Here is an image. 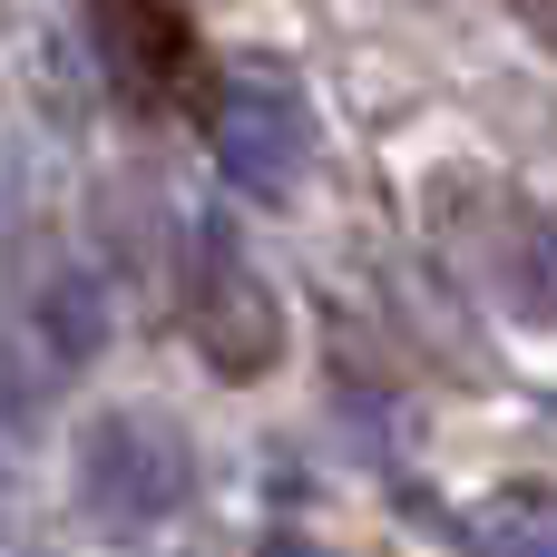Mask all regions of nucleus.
I'll return each instance as SVG.
<instances>
[{
	"mask_svg": "<svg viewBox=\"0 0 557 557\" xmlns=\"http://www.w3.org/2000/svg\"><path fill=\"white\" fill-rule=\"evenodd\" d=\"M186 313H196V343H206V362L225 382H255V372L284 362V304L264 294V274H255V255L235 245L225 215L196 225V294H186Z\"/></svg>",
	"mask_w": 557,
	"mask_h": 557,
	"instance_id": "2",
	"label": "nucleus"
},
{
	"mask_svg": "<svg viewBox=\"0 0 557 557\" xmlns=\"http://www.w3.org/2000/svg\"><path fill=\"white\" fill-rule=\"evenodd\" d=\"M470 557H557V499L548 490H509L470 519Z\"/></svg>",
	"mask_w": 557,
	"mask_h": 557,
	"instance_id": "6",
	"label": "nucleus"
},
{
	"mask_svg": "<svg viewBox=\"0 0 557 557\" xmlns=\"http://www.w3.org/2000/svg\"><path fill=\"white\" fill-rule=\"evenodd\" d=\"M206 137H215V166H225L245 196H294V186H304V166H313L304 98H294L274 69H235V78L215 88Z\"/></svg>",
	"mask_w": 557,
	"mask_h": 557,
	"instance_id": "3",
	"label": "nucleus"
},
{
	"mask_svg": "<svg viewBox=\"0 0 557 557\" xmlns=\"http://www.w3.org/2000/svg\"><path fill=\"white\" fill-rule=\"evenodd\" d=\"M98 39H108V69L137 88V98H176L196 78V39L176 20V0H88Z\"/></svg>",
	"mask_w": 557,
	"mask_h": 557,
	"instance_id": "5",
	"label": "nucleus"
},
{
	"mask_svg": "<svg viewBox=\"0 0 557 557\" xmlns=\"http://www.w3.org/2000/svg\"><path fill=\"white\" fill-rule=\"evenodd\" d=\"M470 274L519 313V323H557V215L529 196H499L480 245H470Z\"/></svg>",
	"mask_w": 557,
	"mask_h": 557,
	"instance_id": "4",
	"label": "nucleus"
},
{
	"mask_svg": "<svg viewBox=\"0 0 557 557\" xmlns=\"http://www.w3.org/2000/svg\"><path fill=\"white\" fill-rule=\"evenodd\" d=\"M255 557H333V548H323L313 529H274V539H264V548H255Z\"/></svg>",
	"mask_w": 557,
	"mask_h": 557,
	"instance_id": "7",
	"label": "nucleus"
},
{
	"mask_svg": "<svg viewBox=\"0 0 557 557\" xmlns=\"http://www.w3.org/2000/svg\"><path fill=\"white\" fill-rule=\"evenodd\" d=\"M186 490H196V460H186V441H176L157 411H108V421L78 441V499H88V519L117 529V539L176 519Z\"/></svg>",
	"mask_w": 557,
	"mask_h": 557,
	"instance_id": "1",
	"label": "nucleus"
}]
</instances>
